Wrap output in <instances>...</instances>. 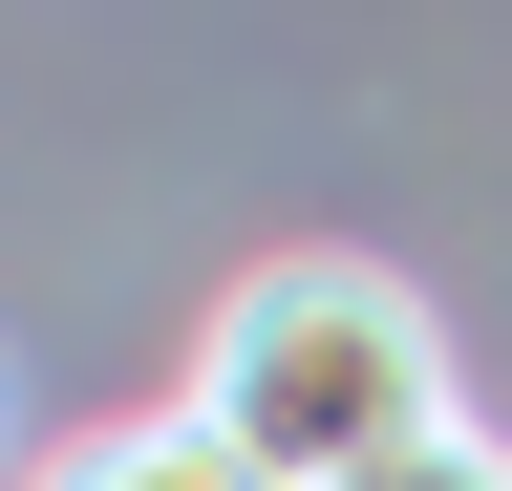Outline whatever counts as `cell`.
I'll return each mask as SVG.
<instances>
[{
    "mask_svg": "<svg viewBox=\"0 0 512 491\" xmlns=\"http://www.w3.org/2000/svg\"><path fill=\"white\" fill-rule=\"evenodd\" d=\"M192 427H214L256 491H384L406 449H448L470 406H448V342H427L406 278H363V257H278V278L214 299Z\"/></svg>",
    "mask_w": 512,
    "mask_h": 491,
    "instance_id": "cell-1",
    "label": "cell"
},
{
    "mask_svg": "<svg viewBox=\"0 0 512 491\" xmlns=\"http://www.w3.org/2000/svg\"><path fill=\"white\" fill-rule=\"evenodd\" d=\"M43 491H256L192 406H150V427H86V449H43Z\"/></svg>",
    "mask_w": 512,
    "mask_h": 491,
    "instance_id": "cell-2",
    "label": "cell"
},
{
    "mask_svg": "<svg viewBox=\"0 0 512 491\" xmlns=\"http://www.w3.org/2000/svg\"><path fill=\"white\" fill-rule=\"evenodd\" d=\"M384 491H512V449H491V427H448V449H406Z\"/></svg>",
    "mask_w": 512,
    "mask_h": 491,
    "instance_id": "cell-3",
    "label": "cell"
}]
</instances>
